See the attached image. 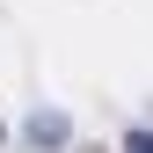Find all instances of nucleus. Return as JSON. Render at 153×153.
<instances>
[{"label": "nucleus", "mask_w": 153, "mask_h": 153, "mask_svg": "<svg viewBox=\"0 0 153 153\" xmlns=\"http://www.w3.org/2000/svg\"><path fill=\"white\" fill-rule=\"evenodd\" d=\"M124 153H153V131H131V139H124Z\"/></svg>", "instance_id": "f257e3e1"}]
</instances>
